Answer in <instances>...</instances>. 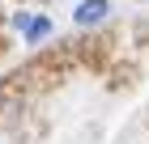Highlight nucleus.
<instances>
[{"instance_id": "f03ea898", "label": "nucleus", "mask_w": 149, "mask_h": 144, "mask_svg": "<svg viewBox=\"0 0 149 144\" xmlns=\"http://www.w3.org/2000/svg\"><path fill=\"white\" fill-rule=\"evenodd\" d=\"M47 34H51V21H47V17H34V21H26V38H30V43L47 38Z\"/></svg>"}, {"instance_id": "f257e3e1", "label": "nucleus", "mask_w": 149, "mask_h": 144, "mask_svg": "<svg viewBox=\"0 0 149 144\" xmlns=\"http://www.w3.org/2000/svg\"><path fill=\"white\" fill-rule=\"evenodd\" d=\"M107 13H111V4H107V0H81L77 13H72V21H77V25H98Z\"/></svg>"}]
</instances>
